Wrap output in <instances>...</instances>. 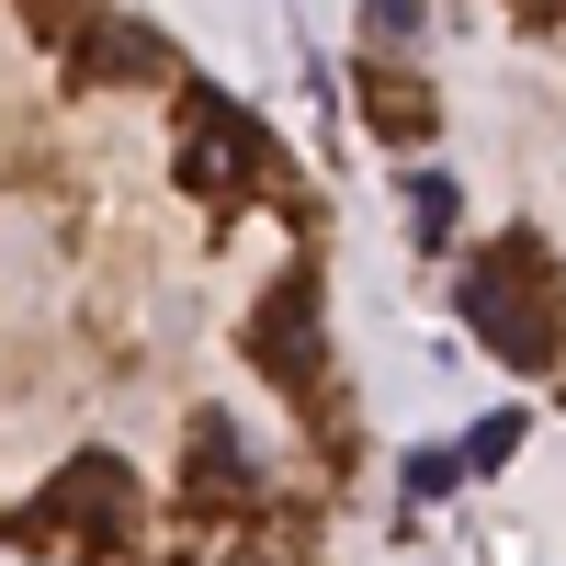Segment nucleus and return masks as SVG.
Instances as JSON below:
<instances>
[{
	"mask_svg": "<svg viewBox=\"0 0 566 566\" xmlns=\"http://www.w3.org/2000/svg\"><path fill=\"white\" fill-rule=\"evenodd\" d=\"M408 227H419V250H442V239H453V181H442V170H419V181H408Z\"/></svg>",
	"mask_w": 566,
	"mask_h": 566,
	"instance_id": "8",
	"label": "nucleus"
},
{
	"mask_svg": "<svg viewBox=\"0 0 566 566\" xmlns=\"http://www.w3.org/2000/svg\"><path fill=\"white\" fill-rule=\"evenodd\" d=\"M125 522H136V476H125L114 453H80L69 476H57V488H45V499L23 510V533H45V544H57V533H91V544H114Z\"/></svg>",
	"mask_w": 566,
	"mask_h": 566,
	"instance_id": "3",
	"label": "nucleus"
},
{
	"mask_svg": "<svg viewBox=\"0 0 566 566\" xmlns=\"http://www.w3.org/2000/svg\"><path fill=\"white\" fill-rule=\"evenodd\" d=\"M250 352L283 374V386H317V295L306 283H283V295L250 317Z\"/></svg>",
	"mask_w": 566,
	"mask_h": 566,
	"instance_id": "4",
	"label": "nucleus"
},
{
	"mask_svg": "<svg viewBox=\"0 0 566 566\" xmlns=\"http://www.w3.org/2000/svg\"><path fill=\"white\" fill-rule=\"evenodd\" d=\"M510 453H522V408H499V419H476V431L453 442V464H464V476H488V464H510Z\"/></svg>",
	"mask_w": 566,
	"mask_h": 566,
	"instance_id": "7",
	"label": "nucleus"
},
{
	"mask_svg": "<svg viewBox=\"0 0 566 566\" xmlns=\"http://www.w3.org/2000/svg\"><path fill=\"white\" fill-rule=\"evenodd\" d=\"M193 476H216V488H261V464H250V442H239V419H193Z\"/></svg>",
	"mask_w": 566,
	"mask_h": 566,
	"instance_id": "5",
	"label": "nucleus"
},
{
	"mask_svg": "<svg viewBox=\"0 0 566 566\" xmlns=\"http://www.w3.org/2000/svg\"><path fill=\"white\" fill-rule=\"evenodd\" d=\"M80 57H91V69H114V80H148V69H170V45H159V34H136V23H103Z\"/></svg>",
	"mask_w": 566,
	"mask_h": 566,
	"instance_id": "6",
	"label": "nucleus"
},
{
	"mask_svg": "<svg viewBox=\"0 0 566 566\" xmlns=\"http://www.w3.org/2000/svg\"><path fill=\"white\" fill-rule=\"evenodd\" d=\"M261 125L227 103V91H193V125H181V181H193V193H216V205H239L250 181H261Z\"/></svg>",
	"mask_w": 566,
	"mask_h": 566,
	"instance_id": "2",
	"label": "nucleus"
},
{
	"mask_svg": "<svg viewBox=\"0 0 566 566\" xmlns=\"http://www.w3.org/2000/svg\"><path fill=\"white\" fill-rule=\"evenodd\" d=\"M453 476H464V464H453V453H442V442H431V453H408V499H442V488H453Z\"/></svg>",
	"mask_w": 566,
	"mask_h": 566,
	"instance_id": "9",
	"label": "nucleus"
},
{
	"mask_svg": "<svg viewBox=\"0 0 566 566\" xmlns=\"http://www.w3.org/2000/svg\"><path fill=\"white\" fill-rule=\"evenodd\" d=\"M544 250L533 239H499L476 250V272H464V317H476V340L510 363V374H544L555 363V328H544Z\"/></svg>",
	"mask_w": 566,
	"mask_h": 566,
	"instance_id": "1",
	"label": "nucleus"
}]
</instances>
